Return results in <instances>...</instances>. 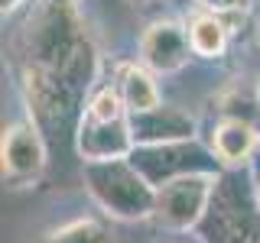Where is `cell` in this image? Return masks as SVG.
<instances>
[{
    "instance_id": "obj_5",
    "label": "cell",
    "mask_w": 260,
    "mask_h": 243,
    "mask_svg": "<svg viewBox=\"0 0 260 243\" xmlns=\"http://www.w3.org/2000/svg\"><path fill=\"white\" fill-rule=\"evenodd\" d=\"M218 178H221V172H199V175H182L176 182L156 188L153 221L159 227H166V230H176V233L195 230L211 205Z\"/></svg>"
},
{
    "instance_id": "obj_4",
    "label": "cell",
    "mask_w": 260,
    "mask_h": 243,
    "mask_svg": "<svg viewBox=\"0 0 260 243\" xmlns=\"http://www.w3.org/2000/svg\"><path fill=\"white\" fill-rule=\"evenodd\" d=\"M202 243H260V214L254 205V191L238 182V175L218 178L211 205L195 227Z\"/></svg>"
},
{
    "instance_id": "obj_1",
    "label": "cell",
    "mask_w": 260,
    "mask_h": 243,
    "mask_svg": "<svg viewBox=\"0 0 260 243\" xmlns=\"http://www.w3.org/2000/svg\"><path fill=\"white\" fill-rule=\"evenodd\" d=\"M23 68H43L88 94L98 55L72 0H36L20 32Z\"/></svg>"
},
{
    "instance_id": "obj_14",
    "label": "cell",
    "mask_w": 260,
    "mask_h": 243,
    "mask_svg": "<svg viewBox=\"0 0 260 243\" xmlns=\"http://www.w3.org/2000/svg\"><path fill=\"white\" fill-rule=\"evenodd\" d=\"M199 10L215 13V16H244L250 10V0H195Z\"/></svg>"
},
{
    "instance_id": "obj_6",
    "label": "cell",
    "mask_w": 260,
    "mask_h": 243,
    "mask_svg": "<svg viewBox=\"0 0 260 243\" xmlns=\"http://www.w3.org/2000/svg\"><path fill=\"white\" fill-rule=\"evenodd\" d=\"M130 166L140 172L153 188L176 182L182 175H199V172H218V159L211 149L199 143H166V146H137L130 152Z\"/></svg>"
},
{
    "instance_id": "obj_9",
    "label": "cell",
    "mask_w": 260,
    "mask_h": 243,
    "mask_svg": "<svg viewBox=\"0 0 260 243\" xmlns=\"http://www.w3.org/2000/svg\"><path fill=\"white\" fill-rule=\"evenodd\" d=\"M134 146H166V143H192L195 140V117L179 107H162L130 117Z\"/></svg>"
},
{
    "instance_id": "obj_10",
    "label": "cell",
    "mask_w": 260,
    "mask_h": 243,
    "mask_svg": "<svg viewBox=\"0 0 260 243\" xmlns=\"http://www.w3.org/2000/svg\"><path fill=\"white\" fill-rule=\"evenodd\" d=\"M260 143V130L247 117H221L211 127L208 149L221 169H244Z\"/></svg>"
},
{
    "instance_id": "obj_13",
    "label": "cell",
    "mask_w": 260,
    "mask_h": 243,
    "mask_svg": "<svg viewBox=\"0 0 260 243\" xmlns=\"http://www.w3.org/2000/svg\"><path fill=\"white\" fill-rule=\"evenodd\" d=\"M36 243H117V240H114L108 224L94 221V217H78V221H69L43 233Z\"/></svg>"
},
{
    "instance_id": "obj_11",
    "label": "cell",
    "mask_w": 260,
    "mask_h": 243,
    "mask_svg": "<svg viewBox=\"0 0 260 243\" xmlns=\"http://www.w3.org/2000/svg\"><path fill=\"white\" fill-rule=\"evenodd\" d=\"M114 88L124 97L130 117H140V113H150L162 107V97H159V88H156V78H153L150 68L137 62H127L117 68V78H114Z\"/></svg>"
},
{
    "instance_id": "obj_8",
    "label": "cell",
    "mask_w": 260,
    "mask_h": 243,
    "mask_svg": "<svg viewBox=\"0 0 260 243\" xmlns=\"http://www.w3.org/2000/svg\"><path fill=\"white\" fill-rule=\"evenodd\" d=\"M192 59V43L182 23L156 20L143 29L140 36V65L153 75H173L182 71Z\"/></svg>"
},
{
    "instance_id": "obj_17",
    "label": "cell",
    "mask_w": 260,
    "mask_h": 243,
    "mask_svg": "<svg viewBox=\"0 0 260 243\" xmlns=\"http://www.w3.org/2000/svg\"><path fill=\"white\" fill-rule=\"evenodd\" d=\"M72 4H78V0H72Z\"/></svg>"
},
{
    "instance_id": "obj_3",
    "label": "cell",
    "mask_w": 260,
    "mask_h": 243,
    "mask_svg": "<svg viewBox=\"0 0 260 243\" xmlns=\"http://www.w3.org/2000/svg\"><path fill=\"white\" fill-rule=\"evenodd\" d=\"M85 188L111 221H146L156 208V188L130 166V159L91 162L81 169Z\"/></svg>"
},
{
    "instance_id": "obj_2",
    "label": "cell",
    "mask_w": 260,
    "mask_h": 243,
    "mask_svg": "<svg viewBox=\"0 0 260 243\" xmlns=\"http://www.w3.org/2000/svg\"><path fill=\"white\" fill-rule=\"evenodd\" d=\"M75 149L85 166L91 162H114V159H130L134 133H130V110L124 104L120 91L111 85L98 88L88 97L81 120L75 127Z\"/></svg>"
},
{
    "instance_id": "obj_7",
    "label": "cell",
    "mask_w": 260,
    "mask_h": 243,
    "mask_svg": "<svg viewBox=\"0 0 260 243\" xmlns=\"http://www.w3.org/2000/svg\"><path fill=\"white\" fill-rule=\"evenodd\" d=\"M0 162H4L7 188H29L46 172V140L32 120H16L4 127L0 140Z\"/></svg>"
},
{
    "instance_id": "obj_16",
    "label": "cell",
    "mask_w": 260,
    "mask_h": 243,
    "mask_svg": "<svg viewBox=\"0 0 260 243\" xmlns=\"http://www.w3.org/2000/svg\"><path fill=\"white\" fill-rule=\"evenodd\" d=\"M257 107H260V81H257Z\"/></svg>"
},
{
    "instance_id": "obj_15",
    "label": "cell",
    "mask_w": 260,
    "mask_h": 243,
    "mask_svg": "<svg viewBox=\"0 0 260 243\" xmlns=\"http://www.w3.org/2000/svg\"><path fill=\"white\" fill-rule=\"evenodd\" d=\"M254 205H257V214H260V175H257V185H254Z\"/></svg>"
},
{
    "instance_id": "obj_12",
    "label": "cell",
    "mask_w": 260,
    "mask_h": 243,
    "mask_svg": "<svg viewBox=\"0 0 260 243\" xmlns=\"http://www.w3.org/2000/svg\"><path fill=\"white\" fill-rule=\"evenodd\" d=\"M185 32H189V43H192V55H199V59H221L228 43H231V26L221 16L205 10H195L189 16Z\"/></svg>"
}]
</instances>
